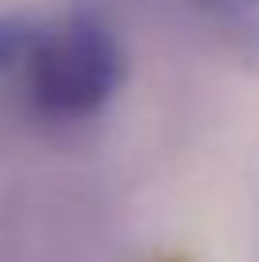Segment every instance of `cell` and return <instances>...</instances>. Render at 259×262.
Here are the masks:
<instances>
[{
    "label": "cell",
    "mask_w": 259,
    "mask_h": 262,
    "mask_svg": "<svg viewBox=\"0 0 259 262\" xmlns=\"http://www.w3.org/2000/svg\"><path fill=\"white\" fill-rule=\"evenodd\" d=\"M27 88L50 118H92L122 84L118 38L95 15H65L34 34L27 50Z\"/></svg>",
    "instance_id": "cell-1"
},
{
    "label": "cell",
    "mask_w": 259,
    "mask_h": 262,
    "mask_svg": "<svg viewBox=\"0 0 259 262\" xmlns=\"http://www.w3.org/2000/svg\"><path fill=\"white\" fill-rule=\"evenodd\" d=\"M38 27L23 15H0V76H4L12 65H23L27 50H31Z\"/></svg>",
    "instance_id": "cell-3"
},
{
    "label": "cell",
    "mask_w": 259,
    "mask_h": 262,
    "mask_svg": "<svg viewBox=\"0 0 259 262\" xmlns=\"http://www.w3.org/2000/svg\"><path fill=\"white\" fill-rule=\"evenodd\" d=\"M191 19H198L221 46L259 69V0H175Z\"/></svg>",
    "instance_id": "cell-2"
}]
</instances>
